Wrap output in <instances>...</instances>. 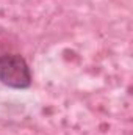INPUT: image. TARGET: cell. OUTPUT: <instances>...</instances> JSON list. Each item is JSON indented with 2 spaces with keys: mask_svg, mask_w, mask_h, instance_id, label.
Wrapping results in <instances>:
<instances>
[{
  "mask_svg": "<svg viewBox=\"0 0 133 135\" xmlns=\"http://www.w3.org/2000/svg\"><path fill=\"white\" fill-rule=\"evenodd\" d=\"M32 71L21 54L0 55V83L13 90H27L32 86Z\"/></svg>",
  "mask_w": 133,
  "mask_h": 135,
  "instance_id": "cell-1",
  "label": "cell"
}]
</instances>
